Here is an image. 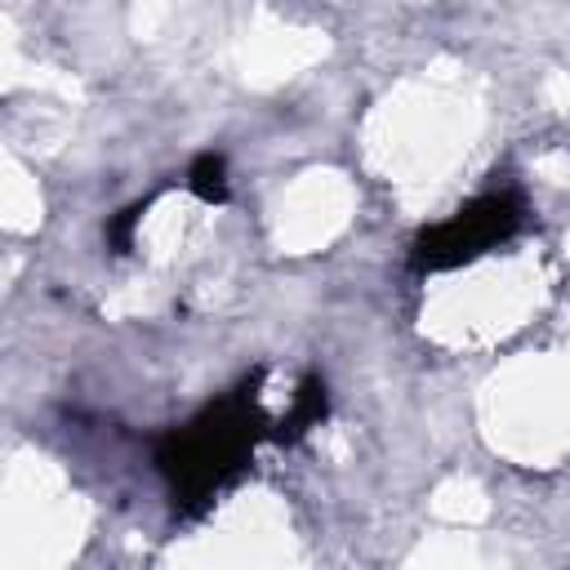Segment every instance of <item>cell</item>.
<instances>
[{
	"label": "cell",
	"mask_w": 570,
	"mask_h": 570,
	"mask_svg": "<svg viewBox=\"0 0 570 570\" xmlns=\"http://www.w3.org/2000/svg\"><path fill=\"white\" fill-rule=\"evenodd\" d=\"M517 223V209L503 200V196H485L468 209H459L445 227H436L428 240H423V258L432 267L441 263H459V258H472L485 240H503Z\"/></svg>",
	"instance_id": "7a4b0ae2"
},
{
	"label": "cell",
	"mask_w": 570,
	"mask_h": 570,
	"mask_svg": "<svg viewBox=\"0 0 570 570\" xmlns=\"http://www.w3.org/2000/svg\"><path fill=\"white\" fill-rule=\"evenodd\" d=\"M258 428H254V405L245 396H232L223 405H209L187 432H178L169 441V450L160 454L165 472L174 476V494L183 499H205L223 485V476L245 459V450L254 445Z\"/></svg>",
	"instance_id": "6da1fadb"
}]
</instances>
